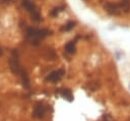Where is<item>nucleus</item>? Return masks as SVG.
Instances as JSON below:
<instances>
[{
    "instance_id": "f257e3e1",
    "label": "nucleus",
    "mask_w": 130,
    "mask_h": 121,
    "mask_svg": "<svg viewBox=\"0 0 130 121\" xmlns=\"http://www.w3.org/2000/svg\"><path fill=\"white\" fill-rule=\"evenodd\" d=\"M93 13L116 23L130 22V0H81Z\"/></svg>"
}]
</instances>
